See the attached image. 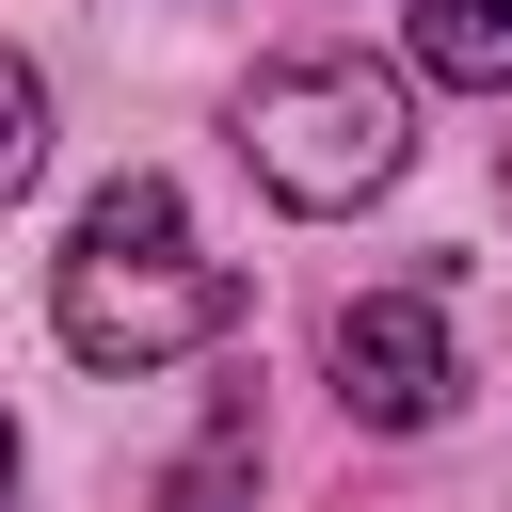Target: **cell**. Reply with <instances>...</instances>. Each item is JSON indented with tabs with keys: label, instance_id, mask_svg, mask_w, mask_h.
Returning a JSON list of instances; mask_svg holds the SVG:
<instances>
[{
	"label": "cell",
	"instance_id": "obj_4",
	"mask_svg": "<svg viewBox=\"0 0 512 512\" xmlns=\"http://www.w3.org/2000/svg\"><path fill=\"white\" fill-rule=\"evenodd\" d=\"M416 80L512 96V0H416Z\"/></svg>",
	"mask_w": 512,
	"mask_h": 512
},
{
	"label": "cell",
	"instance_id": "obj_3",
	"mask_svg": "<svg viewBox=\"0 0 512 512\" xmlns=\"http://www.w3.org/2000/svg\"><path fill=\"white\" fill-rule=\"evenodd\" d=\"M336 400L368 432H432L464 400V352H448V304L432 288H352L336 304Z\"/></svg>",
	"mask_w": 512,
	"mask_h": 512
},
{
	"label": "cell",
	"instance_id": "obj_7",
	"mask_svg": "<svg viewBox=\"0 0 512 512\" xmlns=\"http://www.w3.org/2000/svg\"><path fill=\"white\" fill-rule=\"evenodd\" d=\"M0 512H16V416H0Z\"/></svg>",
	"mask_w": 512,
	"mask_h": 512
},
{
	"label": "cell",
	"instance_id": "obj_5",
	"mask_svg": "<svg viewBox=\"0 0 512 512\" xmlns=\"http://www.w3.org/2000/svg\"><path fill=\"white\" fill-rule=\"evenodd\" d=\"M160 512H256V400H224V416L160 464Z\"/></svg>",
	"mask_w": 512,
	"mask_h": 512
},
{
	"label": "cell",
	"instance_id": "obj_2",
	"mask_svg": "<svg viewBox=\"0 0 512 512\" xmlns=\"http://www.w3.org/2000/svg\"><path fill=\"white\" fill-rule=\"evenodd\" d=\"M240 160H256L272 208H320L336 224V208H368L416 160V80L368 64V48H288V64L240 80Z\"/></svg>",
	"mask_w": 512,
	"mask_h": 512
},
{
	"label": "cell",
	"instance_id": "obj_1",
	"mask_svg": "<svg viewBox=\"0 0 512 512\" xmlns=\"http://www.w3.org/2000/svg\"><path fill=\"white\" fill-rule=\"evenodd\" d=\"M240 272L192 240V208L160 192V176H112L80 224H64V256H48V336L80 352V368H176V352H208V336H240Z\"/></svg>",
	"mask_w": 512,
	"mask_h": 512
},
{
	"label": "cell",
	"instance_id": "obj_6",
	"mask_svg": "<svg viewBox=\"0 0 512 512\" xmlns=\"http://www.w3.org/2000/svg\"><path fill=\"white\" fill-rule=\"evenodd\" d=\"M32 160H48V80H32L16 48H0V208L32 192Z\"/></svg>",
	"mask_w": 512,
	"mask_h": 512
}]
</instances>
